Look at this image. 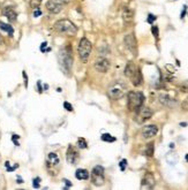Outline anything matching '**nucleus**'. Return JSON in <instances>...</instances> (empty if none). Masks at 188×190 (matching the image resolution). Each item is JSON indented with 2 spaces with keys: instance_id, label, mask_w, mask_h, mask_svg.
Returning <instances> with one entry per match:
<instances>
[{
  "instance_id": "nucleus-9",
  "label": "nucleus",
  "mask_w": 188,
  "mask_h": 190,
  "mask_svg": "<svg viewBox=\"0 0 188 190\" xmlns=\"http://www.w3.org/2000/svg\"><path fill=\"white\" fill-rule=\"evenodd\" d=\"M152 116V111L149 108V107H143L141 106L140 110L137 111V122L139 123H143L144 121L149 120L150 118Z\"/></svg>"
},
{
  "instance_id": "nucleus-34",
  "label": "nucleus",
  "mask_w": 188,
  "mask_h": 190,
  "mask_svg": "<svg viewBox=\"0 0 188 190\" xmlns=\"http://www.w3.org/2000/svg\"><path fill=\"white\" fill-rule=\"evenodd\" d=\"M42 15V12L39 8H35V11H34V17H38V16Z\"/></svg>"
},
{
  "instance_id": "nucleus-19",
  "label": "nucleus",
  "mask_w": 188,
  "mask_h": 190,
  "mask_svg": "<svg viewBox=\"0 0 188 190\" xmlns=\"http://www.w3.org/2000/svg\"><path fill=\"white\" fill-rule=\"evenodd\" d=\"M75 176H76V179L78 180H88L89 179V172L87 171V169L80 168L76 171Z\"/></svg>"
},
{
  "instance_id": "nucleus-5",
  "label": "nucleus",
  "mask_w": 188,
  "mask_h": 190,
  "mask_svg": "<svg viewBox=\"0 0 188 190\" xmlns=\"http://www.w3.org/2000/svg\"><path fill=\"white\" fill-rule=\"evenodd\" d=\"M104 168L102 166H95L92 171H91V182L95 185H104Z\"/></svg>"
},
{
  "instance_id": "nucleus-15",
  "label": "nucleus",
  "mask_w": 188,
  "mask_h": 190,
  "mask_svg": "<svg viewBox=\"0 0 188 190\" xmlns=\"http://www.w3.org/2000/svg\"><path fill=\"white\" fill-rule=\"evenodd\" d=\"M122 20L126 22V23H129V22L133 21V19H134V11L129 8V7H124V9H122Z\"/></svg>"
},
{
  "instance_id": "nucleus-13",
  "label": "nucleus",
  "mask_w": 188,
  "mask_h": 190,
  "mask_svg": "<svg viewBox=\"0 0 188 190\" xmlns=\"http://www.w3.org/2000/svg\"><path fill=\"white\" fill-rule=\"evenodd\" d=\"M66 159H67L68 164L75 165L78 160V152L74 149V146H69L67 149V153H66Z\"/></svg>"
},
{
  "instance_id": "nucleus-39",
  "label": "nucleus",
  "mask_w": 188,
  "mask_h": 190,
  "mask_svg": "<svg viewBox=\"0 0 188 190\" xmlns=\"http://www.w3.org/2000/svg\"><path fill=\"white\" fill-rule=\"evenodd\" d=\"M23 77H24V79H26V86H27V85H28V81H27V79H28V77H27L26 72H23Z\"/></svg>"
},
{
  "instance_id": "nucleus-27",
  "label": "nucleus",
  "mask_w": 188,
  "mask_h": 190,
  "mask_svg": "<svg viewBox=\"0 0 188 190\" xmlns=\"http://www.w3.org/2000/svg\"><path fill=\"white\" fill-rule=\"evenodd\" d=\"M179 89H180V91H183V92H188V82L187 81L183 82V84L179 86Z\"/></svg>"
},
{
  "instance_id": "nucleus-28",
  "label": "nucleus",
  "mask_w": 188,
  "mask_h": 190,
  "mask_svg": "<svg viewBox=\"0 0 188 190\" xmlns=\"http://www.w3.org/2000/svg\"><path fill=\"white\" fill-rule=\"evenodd\" d=\"M39 182H41V179L39 178H35V179L32 180V187L34 188H39Z\"/></svg>"
},
{
  "instance_id": "nucleus-24",
  "label": "nucleus",
  "mask_w": 188,
  "mask_h": 190,
  "mask_svg": "<svg viewBox=\"0 0 188 190\" xmlns=\"http://www.w3.org/2000/svg\"><path fill=\"white\" fill-rule=\"evenodd\" d=\"M102 141L107 143H113L115 142V137H113L111 134H103L102 135Z\"/></svg>"
},
{
  "instance_id": "nucleus-1",
  "label": "nucleus",
  "mask_w": 188,
  "mask_h": 190,
  "mask_svg": "<svg viewBox=\"0 0 188 190\" xmlns=\"http://www.w3.org/2000/svg\"><path fill=\"white\" fill-rule=\"evenodd\" d=\"M54 29L59 33H66L68 36H74L78 32L76 26L72 21L66 20V19H63V20H59V21L56 22L54 23Z\"/></svg>"
},
{
  "instance_id": "nucleus-8",
  "label": "nucleus",
  "mask_w": 188,
  "mask_h": 190,
  "mask_svg": "<svg viewBox=\"0 0 188 190\" xmlns=\"http://www.w3.org/2000/svg\"><path fill=\"white\" fill-rule=\"evenodd\" d=\"M111 63L110 61L107 60L106 58H97L95 60L94 67L97 72H100V73H106L109 69H110Z\"/></svg>"
},
{
  "instance_id": "nucleus-17",
  "label": "nucleus",
  "mask_w": 188,
  "mask_h": 190,
  "mask_svg": "<svg viewBox=\"0 0 188 190\" xmlns=\"http://www.w3.org/2000/svg\"><path fill=\"white\" fill-rule=\"evenodd\" d=\"M132 79V83L133 85H135V86H140V85L143 83V77H142V73L141 70L137 68L136 69V72L134 73V75L131 77Z\"/></svg>"
},
{
  "instance_id": "nucleus-35",
  "label": "nucleus",
  "mask_w": 188,
  "mask_h": 190,
  "mask_svg": "<svg viewBox=\"0 0 188 190\" xmlns=\"http://www.w3.org/2000/svg\"><path fill=\"white\" fill-rule=\"evenodd\" d=\"M186 12H187V6H183V12H181V15H180V17H181V19H183V17H185Z\"/></svg>"
},
{
  "instance_id": "nucleus-22",
  "label": "nucleus",
  "mask_w": 188,
  "mask_h": 190,
  "mask_svg": "<svg viewBox=\"0 0 188 190\" xmlns=\"http://www.w3.org/2000/svg\"><path fill=\"white\" fill-rule=\"evenodd\" d=\"M179 160V157H178L175 153H167L166 156V161L170 165H175Z\"/></svg>"
},
{
  "instance_id": "nucleus-26",
  "label": "nucleus",
  "mask_w": 188,
  "mask_h": 190,
  "mask_svg": "<svg viewBox=\"0 0 188 190\" xmlns=\"http://www.w3.org/2000/svg\"><path fill=\"white\" fill-rule=\"evenodd\" d=\"M42 1L43 0H30V7L31 8H38L39 7V5L42 4Z\"/></svg>"
},
{
  "instance_id": "nucleus-20",
  "label": "nucleus",
  "mask_w": 188,
  "mask_h": 190,
  "mask_svg": "<svg viewBox=\"0 0 188 190\" xmlns=\"http://www.w3.org/2000/svg\"><path fill=\"white\" fill-rule=\"evenodd\" d=\"M47 163L51 165H58L59 164V157L57 153L50 152L47 154Z\"/></svg>"
},
{
  "instance_id": "nucleus-32",
  "label": "nucleus",
  "mask_w": 188,
  "mask_h": 190,
  "mask_svg": "<svg viewBox=\"0 0 188 190\" xmlns=\"http://www.w3.org/2000/svg\"><path fill=\"white\" fill-rule=\"evenodd\" d=\"M119 166H120L121 171H125L126 167H127V160H126V159H122L120 161V164H119Z\"/></svg>"
},
{
  "instance_id": "nucleus-14",
  "label": "nucleus",
  "mask_w": 188,
  "mask_h": 190,
  "mask_svg": "<svg viewBox=\"0 0 188 190\" xmlns=\"http://www.w3.org/2000/svg\"><path fill=\"white\" fill-rule=\"evenodd\" d=\"M2 13H4V15L8 19V21L9 22H15L16 19H17V13L14 11V8H12L11 6H8V7L4 8Z\"/></svg>"
},
{
  "instance_id": "nucleus-7",
  "label": "nucleus",
  "mask_w": 188,
  "mask_h": 190,
  "mask_svg": "<svg viewBox=\"0 0 188 190\" xmlns=\"http://www.w3.org/2000/svg\"><path fill=\"white\" fill-rule=\"evenodd\" d=\"M124 42H125L126 47L128 48L134 55H136V54H137V42H136V38H135V36H134V33H128V35H126Z\"/></svg>"
},
{
  "instance_id": "nucleus-33",
  "label": "nucleus",
  "mask_w": 188,
  "mask_h": 190,
  "mask_svg": "<svg viewBox=\"0 0 188 190\" xmlns=\"http://www.w3.org/2000/svg\"><path fill=\"white\" fill-rule=\"evenodd\" d=\"M19 138H20V136H19V135H15V134L12 136V141L14 142V144H15L16 146H19V145H20V144H19V142H17V139H19Z\"/></svg>"
},
{
  "instance_id": "nucleus-31",
  "label": "nucleus",
  "mask_w": 188,
  "mask_h": 190,
  "mask_svg": "<svg viewBox=\"0 0 188 190\" xmlns=\"http://www.w3.org/2000/svg\"><path fill=\"white\" fill-rule=\"evenodd\" d=\"M63 107H65L68 112H73V106L70 105L68 101H65V103H63Z\"/></svg>"
},
{
  "instance_id": "nucleus-16",
  "label": "nucleus",
  "mask_w": 188,
  "mask_h": 190,
  "mask_svg": "<svg viewBox=\"0 0 188 190\" xmlns=\"http://www.w3.org/2000/svg\"><path fill=\"white\" fill-rule=\"evenodd\" d=\"M159 101L162 103L163 105L167 106V107H173L177 104V101L167 95H159Z\"/></svg>"
},
{
  "instance_id": "nucleus-21",
  "label": "nucleus",
  "mask_w": 188,
  "mask_h": 190,
  "mask_svg": "<svg viewBox=\"0 0 188 190\" xmlns=\"http://www.w3.org/2000/svg\"><path fill=\"white\" fill-rule=\"evenodd\" d=\"M0 29L4 30V31H6L9 36H13V33H14L13 26H9V24H7V23H4V22H1V21H0Z\"/></svg>"
},
{
  "instance_id": "nucleus-37",
  "label": "nucleus",
  "mask_w": 188,
  "mask_h": 190,
  "mask_svg": "<svg viewBox=\"0 0 188 190\" xmlns=\"http://www.w3.org/2000/svg\"><path fill=\"white\" fill-rule=\"evenodd\" d=\"M63 182L66 183V185H67V187H72V182H69L68 180H63Z\"/></svg>"
},
{
  "instance_id": "nucleus-11",
  "label": "nucleus",
  "mask_w": 188,
  "mask_h": 190,
  "mask_svg": "<svg viewBox=\"0 0 188 190\" xmlns=\"http://www.w3.org/2000/svg\"><path fill=\"white\" fill-rule=\"evenodd\" d=\"M63 5L65 4H63L60 0H49L46 2V8L47 11L53 14H58L59 12H61Z\"/></svg>"
},
{
  "instance_id": "nucleus-4",
  "label": "nucleus",
  "mask_w": 188,
  "mask_h": 190,
  "mask_svg": "<svg viewBox=\"0 0 188 190\" xmlns=\"http://www.w3.org/2000/svg\"><path fill=\"white\" fill-rule=\"evenodd\" d=\"M91 50H92V45L89 39L87 38H82L80 43H78V53L80 59L83 61V62H87L88 61L89 57H90V53H91Z\"/></svg>"
},
{
  "instance_id": "nucleus-6",
  "label": "nucleus",
  "mask_w": 188,
  "mask_h": 190,
  "mask_svg": "<svg viewBox=\"0 0 188 190\" xmlns=\"http://www.w3.org/2000/svg\"><path fill=\"white\" fill-rule=\"evenodd\" d=\"M61 66L66 72H69L72 69V62H73V57H72V48L67 46L61 51Z\"/></svg>"
},
{
  "instance_id": "nucleus-23",
  "label": "nucleus",
  "mask_w": 188,
  "mask_h": 190,
  "mask_svg": "<svg viewBox=\"0 0 188 190\" xmlns=\"http://www.w3.org/2000/svg\"><path fill=\"white\" fill-rule=\"evenodd\" d=\"M154 151H155V146H154V143H149L146 148V157H152L154 156Z\"/></svg>"
},
{
  "instance_id": "nucleus-3",
  "label": "nucleus",
  "mask_w": 188,
  "mask_h": 190,
  "mask_svg": "<svg viewBox=\"0 0 188 190\" xmlns=\"http://www.w3.org/2000/svg\"><path fill=\"white\" fill-rule=\"evenodd\" d=\"M126 85L120 82V81H115L114 83H112V84L109 86V89H107V96L110 97L111 99H113V100H118V99H120L122 98L126 93Z\"/></svg>"
},
{
  "instance_id": "nucleus-40",
  "label": "nucleus",
  "mask_w": 188,
  "mask_h": 190,
  "mask_svg": "<svg viewBox=\"0 0 188 190\" xmlns=\"http://www.w3.org/2000/svg\"><path fill=\"white\" fill-rule=\"evenodd\" d=\"M60 1H61L63 4H67V2H68V1H69V0H60Z\"/></svg>"
},
{
  "instance_id": "nucleus-12",
  "label": "nucleus",
  "mask_w": 188,
  "mask_h": 190,
  "mask_svg": "<svg viewBox=\"0 0 188 190\" xmlns=\"http://www.w3.org/2000/svg\"><path fill=\"white\" fill-rule=\"evenodd\" d=\"M155 183H156V181H155L154 175L151 173H146L144 175V178L142 179L141 188L142 189H152L155 187Z\"/></svg>"
},
{
  "instance_id": "nucleus-18",
  "label": "nucleus",
  "mask_w": 188,
  "mask_h": 190,
  "mask_svg": "<svg viewBox=\"0 0 188 190\" xmlns=\"http://www.w3.org/2000/svg\"><path fill=\"white\" fill-rule=\"evenodd\" d=\"M136 69H137V67H136L133 62L127 63V66H126V68H125V75L127 76V77L131 79L132 76L134 75V73L136 72Z\"/></svg>"
},
{
  "instance_id": "nucleus-36",
  "label": "nucleus",
  "mask_w": 188,
  "mask_h": 190,
  "mask_svg": "<svg viewBox=\"0 0 188 190\" xmlns=\"http://www.w3.org/2000/svg\"><path fill=\"white\" fill-rule=\"evenodd\" d=\"M46 45H47L46 42H44L42 45H41V51H42V52H45V47H46Z\"/></svg>"
},
{
  "instance_id": "nucleus-41",
  "label": "nucleus",
  "mask_w": 188,
  "mask_h": 190,
  "mask_svg": "<svg viewBox=\"0 0 188 190\" xmlns=\"http://www.w3.org/2000/svg\"><path fill=\"white\" fill-rule=\"evenodd\" d=\"M4 42V39H2V36H1V35H0V44H1V43Z\"/></svg>"
},
{
  "instance_id": "nucleus-29",
  "label": "nucleus",
  "mask_w": 188,
  "mask_h": 190,
  "mask_svg": "<svg viewBox=\"0 0 188 190\" xmlns=\"http://www.w3.org/2000/svg\"><path fill=\"white\" fill-rule=\"evenodd\" d=\"M151 32H152V35H154L155 37L158 38V33H159V30H158V26H152V28H151Z\"/></svg>"
},
{
  "instance_id": "nucleus-30",
  "label": "nucleus",
  "mask_w": 188,
  "mask_h": 190,
  "mask_svg": "<svg viewBox=\"0 0 188 190\" xmlns=\"http://www.w3.org/2000/svg\"><path fill=\"white\" fill-rule=\"evenodd\" d=\"M156 19H157V17L155 15H152V14H149V15H148V19H146V21H148V23L152 24L154 22L156 21Z\"/></svg>"
},
{
  "instance_id": "nucleus-2",
  "label": "nucleus",
  "mask_w": 188,
  "mask_h": 190,
  "mask_svg": "<svg viewBox=\"0 0 188 190\" xmlns=\"http://www.w3.org/2000/svg\"><path fill=\"white\" fill-rule=\"evenodd\" d=\"M127 98H128L127 105H128L129 111L137 112L140 110V107L143 105V101H144V96L142 92H139V91H129Z\"/></svg>"
},
{
  "instance_id": "nucleus-25",
  "label": "nucleus",
  "mask_w": 188,
  "mask_h": 190,
  "mask_svg": "<svg viewBox=\"0 0 188 190\" xmlns=\"http://www.w3.org/2000/svg\"><path fill=\"white\" fill-rule=\"evenodd\" d=\"M78 146L80 149H87V146H88V144H87V141L84 139V138H78Z\"/></svg>"
},
{
  "instance_id": "nucleus-10",
  "label": "nucleus",
  "mask_w": 188,
  "mask_h": 190,
  "mask_svg": "<svg viewBox=\"0 0 188 190\" xmlns=\"http://www.w3.org/2000/svg\"><path fill=\"white\" fill-rule=\"evenodd\" d=\"M157 132H158V127L156 125H148V126L143 127V129H142V137L149 139V138L156 136Z\"/></svg>"
},
{
  "instance_id": "nucleus-38",
  "label": "nucleus",
  "mask_w": 188,
  "mask_h": 190,
  "mask_svg": "<svg viewBox=\"0 0 188 190\" xmlns=\"http://www.w3.org/2000/svg\"><path fill=\"white\" fill-rule=\"evenodd\" d=\"M183 108H186V110H188V98H187V100L183 103Z\"/></svg>"
}]
</instances>
